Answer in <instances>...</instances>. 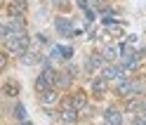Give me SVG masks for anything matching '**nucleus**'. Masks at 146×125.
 <instances>
[{
  "instance_id": "obj_20",
  "label": "nucleus",
  "mask_w": 146,
  "mask_h": 125,
  "mask_svg": "<svg viewBox=\"0 0 146 125\" xmlns=\"http://www.w3.org/2000/svg\"><path fill=\"white\" fill-rule=\"evenodd\" d=\"M19 125H31V123L29 120H19Z\"/></svg>"
},
{
  "instance_id": "obj_19",
  "label": "nucleus",
  "mask_w": 146,
  "mask_h": 125,
  "mask_svg": "<svg viewBox=\"0 0 146 125\" xmlns=\"http://www.w3.org/2000/svg\"><path fill=\"white\" fill-rule=\"evenodd\" d=\"M5 66H7V55L3 52V55H0V68H5Z\"/></svg>"
},
{
  "instance_id": "obj_15",
  "label": "nucleus",
  "mask_w": 146,
  "mask_h": 125,
  "mask_svg": "<svg viewBox=\"0 0 146 125\" xmlns=\"http://www.w3.org/2000/svg\"><path fill=\"white\" fill-rule=\"evenodd\" d=\"M144 92V83L141 80H132V90H130V94L134 97V94H141Z\"/></svg>"
},
{
  "instance_id": "obj_18",
  "label": "nucleus",
  "mask_w": 146,
  "mask_h": 125,
  "mask_svg": "<svg viewBox=\"0 0 146 125\" xmlns=\"http://www.w3.org/2000/svg\"><path fill=\"white\" fill-rule=\"evenodd\" d=\"M132 125H146V116H144V113H141V116H134Z\"/></svg>"
},
{
  "instance_id": "obj_3",
  "label": "nucleus",
  "mask_w": 146,
  "mask_h": 125,
  "mask_svg": "<svg viewBox=\"0 0 146 125\" xmlns=\"http://www.w3.org/2000/svg\"><path fill=\"white\" fill-rule=\"evenodd\" d=\"M123 73H125L123 64H108V66H104V71H102V76H104L106 80H123Z\"/></svg>"
},
{
  "instance_id": "obj_17",
  "label": "nucleus",
  "mask_w": 146,
  "mask_h": 125,
  "mask_svg": "<svg viewBox=\"0 0 146 125\" xmlns=\"http://www.w3.org/2000/svg\"><path fill=\"white\" fill-rule=\"evenodd\" d=\"M125 109H127V111H137V109H141V102H139V99H134V97H132V99H127Z\"/></svg>"
},
{
  "instance_id": "obj_11",
  "label": "nucleus",
  "mask_w": 146,
  "mask_h": 125,
  "mask_svg": "<svg viewBox=\"0 0 146 125\" xmlns=\"http://www.w3.org/2000/svg\"><path fill=\"white\" fill-rule=\"evenodd\" d=\"M40 102H42L45 106H50V104H54V102H57V90H54V87H50V90H45V92H40Z\"/></svg>"
},
{
  "instance_id": "obj_1",
  "label": "nucleus",
  "mask_w": 146,
  "mask_h": 125,
  "mask_svg": "<svg viewBox=\"0 0 146 125\" xmlns=\"http://www.w3.org/2000/svg\"><path fill=\"white\" fill-rule=\"evenodd\" d=\"M5 47H7V52H12V55H26L31 47H29V35H10V38L5 40Z\"/></svg>"
},
{
  "instance_id": "obj_14",
  "label": "nucleus",
  "mask_w": 146,
  "mask_h": 125,
  "mask_svg": "<svg viewBox=\"0 0 146 125\" xmlns=\"http://www.w3.org/2000/svg\"><path fill=\"white\" fill-rule=\"evenodd\" d=\"M71 80H73V73L66 68L64 73H59V80H57V87H68L71 85Z\"/></svg>"
},
{
  "instance_id": "obj_16",
  "label": "nucleus",
  "mask_w": 146,
  "mask_h": 125,
  "mask_svg": "<svg viewBox=\"0 0 146 125\" xmlns=\"http://www.w3.org/2000/svg\"><path fill=\"white\" fill-rule=\"evenodd\" d=\"M14 116H17V120H26V109H24V104H14Z\"/></svg>"
},
{
  "instance_id": "obj_5",
  "label": "nucleus",
  "mask_w": 146,
  "mask_h": 125,
  "mask_svg": "<svg viewBox=\"0 0 146 125\" xmlns=\"http://www.w3.org/2000/svg\"><path fill=\"white\" fill-rule=\"evenodd\" d=\"M50 57L57 59V61H61V59H71V57H73V47H68V45H57V47H52Z\"/></svg>"
},
{
  "instance_id": "obj_2",
  "label": "nucleus",
  "mask_w": 146,
  "mask_h": 125,
  "mask_svg": "<svg viewBox=\"0 0 146 125\" xmlns=\"http://www.w3.org/2000/svg\"><path fill=\"white\" fill-rule=\"evenodd\" d=\"M54 29H57V33L64 35V38H73V35L80 33V31H76V26L68 19H64V17H57V19H54Z\"/></svg>"
},
{
  "instance_id": "obj_4",
  "label": "nucleus",
  "mask_w": 146,
  "mask_h": 125,
  "mask_svg": "<svg viewBox=\"0 0 146 125\" xmlns=\"http://www.w3.org/2000/svg\"><path fill=\"white\" fill-rule=\"evenodd\" d=\"M104 123L106 125H123V113L118 109H113V106H108L104 111Z\"/></svg>"
},
{
  "instance_id": "obj_12",
  "label": "nucleus",
  "mask_w": 146,
  "mask_h": 125,
  "mask_svg": "<svg viewBox=\"0 0 146 125\" xmlns=\"http://www.w3.org/2000/svg\"><path fill=\"white\" fill-rule=\"evenodd\" d=\"M59 118H61L64 123H76V120H78V111H76V109H61V111H59Z\"/></svg>"
},
{
  "instance_id": "obj_8",
  "label": "nucleus",
  "mask_w": 146,
  "mask_h": 125,
  "mask_svg": "<svg viewBox=\"0 0 146 125\" xmlns=\"http://www.w3.org/2000/svg\"><path fill=\"white\" fill-rule=\"evenodd\" d=\"M102 64H104V57H102V55H90V57H87V61H85V68L90 71V73H92V71H97Z\"/></svg>"
},
{
  "instance_id": "obj_13",
  "label": "nucleus",
  "mask_w": 146,
  "mask_h": 125,
  "mask_svg": "<svg viewBox=\"0 0 146 125\" xmlns=\"http://www.w3.org/2000/svg\"><path fill=\"white\" fill-rule=\"evenodd\" d=\"M85 106H87V97H85V92H76V94H73V109L80 111V109H85Z\"/></svg>"
},
{
  "instance_id": "obj_7",
  "label": "nucleus",
  "mask_w": 146,
  "mask_h": 125,
  "mask_svg": "<svg viewBox=\"0 0 146 125\" xmlns=\"http://www.w3.org/2000/svg\"><path fill=\"white\" fill-rule=\"evenodd\" d=\"M19 61H21V64H26V66H31V64H38V61H42V55H40L38 50H29L26 55L19 57Z\"/></svg>"
},
{
  "instance_id": "obj_10",
  "label": "nucleus",
  "mask_w": 146,
  "mask_h": 125,
  "mask_svg": "<svg viewBox=\"0 0 146 125\" xmlns=\"http://www.w3.org/2000/svg\"><path fill=\"white\" fill-rule=\"evenodd\" d=\"M19 83H14V80H7V83L3 85V92H5V97H19Z\"/></svg>"
},
{
  "instance_id": "obj_6",
  "label": "nucleus",
  "mask_w": 146,
  "mask_h": 125,
  "mask_svg": "<svg viewBox=\"0 0 146 125\" xmlns=\"http://www.w3.org/2000/svg\"><path fill=\"white\" fill-rule=\"evenodd\" d=\"M120 55H123L120 45H108V47H104V52H102L104 61H108V64H115V61H118V57H120Z\"/></svg>"
},
{
  "instance_id": "obj_9",
  "label": "nucleus",
  "mask_w": 146,
  "mask_h": 125,
  "mask_svg": "<svg viewBox=\"0 0 146 125\" xmlns=\"http://www.w3.org/2000/svg\"><path fill=\"white\" fill-rule=\"evenodd\" d=\"M106 83H108V80L102 76V78H94L92 80V85H90V87H92V92L97 94V97H102L104 92H106Z\"/></svg>"
}]
</instances>
